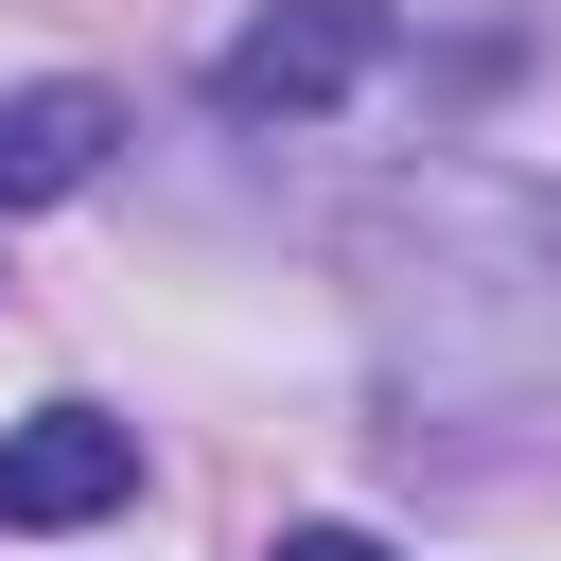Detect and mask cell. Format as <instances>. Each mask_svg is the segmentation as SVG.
<instances>
[{
  "instance_id": "obj_1",
  "label": "cell",
  "mask_w": 561,
  "mask_h": 561,
  "mask_svg": "<svg viewBox=\"0 0 561 561\" xmlns=\"http://www.w3.org/2000/svg\"><path fill=\"white\" fill-rule=\"evenodd\" d=\"M386 70V0H263L228 53H210V105L228 123H316Z\"/></svg>"
},
{
  "instance_id": "obj_2",
  "label": "cell",
  "mask_w": 561,
  "mask_h": 561,
  "mask_svg": "<svg viewBox=\"0 0 561 561\" xmlns=\"http://www.w3.org/2000/svg\"><path fill=\"white\" fill-rule=\"evenodd\" d=\"M123 491H140V421H105V403H35L0 438V526H105Z\"/></svg>"
},
{
  "instance_id": "obj_3",
  "label": "cell",
  "mask_w": 561,
  "mask_h": 561,
  "mask_svg": "<svg viewBox=\"0 0 561 561\" xmlns=\"http://www.w3.org/2000/svg\"><path fill=\"white\" fill-rule=\"evenodd\" d=\"M123 158V105L88 88V70H53V88H0V210H53V193H88Z\"/></svg>"
},
{
  "instance_id": "obj_4",
  "label": "cell",
  "mask_w": 561,
  "mask_h": 561,
  "mask_svg": "<svg viewBox=\"0 0 561 561\" xmlns=\"http://www.w3.org/2000/svg\"><path fill=\"white\" fill-rule=\"evenodd\" d=\"M263 561H386V543H368V526H280Z\"/></svg>"
}]
</instances>
